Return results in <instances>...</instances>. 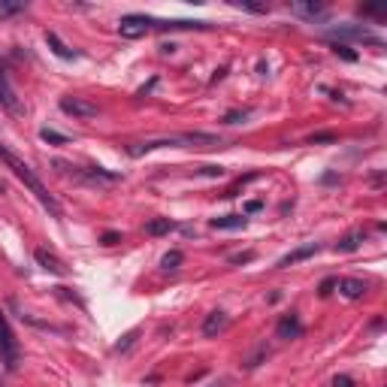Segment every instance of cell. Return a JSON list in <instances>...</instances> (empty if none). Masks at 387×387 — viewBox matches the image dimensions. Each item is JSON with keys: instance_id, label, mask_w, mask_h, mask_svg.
<instances>
[{"instance_id": "19", "label": "cell", "mask_w": 387, "mask_h": 387, "mask_svg": "<svg viewBox=\"0 0 387 387\" xmlns=\"http://www.w3.org/2000/svg\"><path fill=\"white\" fill-rule=\"evenodd\" d=\"M39 139L49 142V146H67V142H70L64 133H58V130H52V128H43V130H39Z\"/></svg>"}, {"instance_id": "15", "label": "cell", "mask_w": 387, "mask_h": 387, "mask_svg": "<svg viewBox=\"0 0 387 387\" xmlns=\"http://www.w3.org/2000/svg\"><path fill=\"white\" fill-rule=\"evenodd\" d=\"M248 221L246 215H224V218H212V227L215 230H242Z\"/></svg>"}, {"instance_id": "16", "label": "cell", "mask_w": 387, "mask_h": 387, "mask_svg": "<svg viewBox=\"0 0 387 387\" xmlns=\"http://www.w3.org/2000/svg\"><path fill=\"white\" fill-rule=\"evenodd\" d=\"M46 43H49V49H52L54 54H58V58H64V61L76 58V52L70 49V46H64V43H61V37H58V34H52V30H49V34H46Z\"/></svg>"}, {"instance_id": "26", "label": "cell", "mask_w": 387, "mask_h": 387, "mask_svg": "<svg viewBox=\"0 0 387 387\" xmlns=\"http://www.w3.org/2000/svg\"><path fill=\"white\" fill-rule=\"evenodd\" d=\"M360 12L363 15H378V19H381V15H387V6H360Z\"/></svg>"}, {"instance_id": "28", "label": "cell", "mask_w": 387, "mask_h": 387, "mask_svg": "<svg viewBox=\"0 0 387 387\" xmlns=\"http://www.w3.org/2000/svg\"><path fill=\"white\" fill-rule=\"evenodd\" d=\"M333 387H354V381H351L348 375H336L333 378Z\"/></svg>"}, {"instance_id": "31", "label": "cell", "mask_w": 387, "mask_h": 387, "mask_svg": "<svg viewBox=\"0 0 387 387\" xmlns=\"http://www.w3.org/2000/svg\"><path fill=\"white\" fill-rule=\"evenodd\" d=\"M203 176H224V167H203Z\"/></svg>"}, {"instance_id": "12", "label": "cell", "mask_w": 387, "mask_h": 387, "mask_svg": "<svg viewBox=\"0 0 387 387\" xmlns=\"http://www.w3.org/2000/svg\"><path fill=\"white\" fill-rule=\"evenodd\" d=\"M82 179H88L91 185H115V181H121V176H118V172H106V170H100V167L85 170Z\"/></svg>"}, {"instance_id": "29", "label": "cell", "mask_w": 387, "mask_h": 387, "mask_svg": "<svg viewBox=\"0 0 387 387\" xmlns=\"http://www.w3.org/2000/svg\"><path fill=\"white\" fill-rule=\"evenodd\" d=\"M115 242H121V233H103V246H115Z\"/></svg>"}, {"instance_id": "10", "label": "cell", "mask_w": 387, "mask_h": 387, "mask_svg": "<svg viewBox=\"0 0 387 387\" xmlns=\"http://www.w3.org/2000/svg\"><path fill=\"white\" fill-rule=\"evenodd\" d=\"M34 257H37V264L43 266L46 272H52V275H67V266H64V260H61L58 255H52V251H46V248H37V251H34Z\"/></svg>"}, {"instance_id": "23", "label": "cell", "mask_w": 387, "mask_h": 387, "mask_svg": "<svg viewBox=\"0 0 387 387\" xmlns=\"http://www.w3.org/2000/svg\"><path fill=\"white\" fill-rule=\"evenodd\" d=\"M28 3H0V19H6V15H15V12H25Z\"/></svg>"}, {"instance_id": "25", "label": "cell", "mask_w": 387, "mask_h": 387, "mask_svg": "<svg viewBox=\"0 0 387 387\" xmlns=\"http://www.w3.org/2000/svg\"><path fill=\"white\" fill-rule=\"evenodd\" d=\"M333 52L339 54V58H345V61H357V54H354L348 46H339V43H333Z\"/></svg>"}, {"instance_id": "32", "label": "cell", "mask_w": 387, "mask_h": 387, "mask_svg": "<svg viewBox=\"0 0 387 387\" xmlns=\"http://www.w3.org/2000/svg\"><path fill=\"white\" fill-rule=\"evenodd\" d=\"M336 137H333V133H315V137L309 139V142H333Z\"/></svg>"}, {"instance_id": "2", "label": "cell", "mask_w": 387, "mask_h": 387, "mask_svg": "<svg viewBox=\"0 0 387 387\" xmlns=\"http://www.w3.org/2000/svg\"><path fill=\"white\" fill-rule=\"evenodd\" d=\"M0 163H6V167H10V170L15 172V179H19V181H25V188H28V191L37 197L39 203H43L46 209L52 212V215H61V203H58V200H54V197L49 194V188H46L43 181H39V176H37V172L28 167L25 161H21V157H15V155L10 152V148H3V146H0Z\"/></svg>"}, {"instance_id": "21", "label": "cell", "mask_w": 387, "mask_h": 387, "mask_svg": "<svg viewBox=\"0 0 387 387\" xmlns=\"http://www.w3.org/2000/svg\"><path fill=\"white\" fill-rule=\"evenodd\" d=\"M246 118H251V109H233V112H227L221 121H224V124H242Z\"/></svg>"}, {"instance_id": "3", "label": "cell", "mask_w": 387, "mask_h": 387, "mask_svg": "<svg viewBox=\"0 0 387 387\" xmlns=\"http://www.w3.org/2000/svg\"><path fill=\"white\" fill-rule=\"evenodd\" d=\"M327 37L330 39H336L339 46H345L351 39V43H369V46H381V37L373 34L369 28H363V25H336V28H330L327 30Z\"/></svg>"}, {"instance_id": "14", "label": "cell", "mask_w": 387, "mask_h": 387, "mask_svg": "<svg viewBox=\"0 0 387 387\" xmlns=\"http://www.w3.org/2000/svg\"><path fill=\"white\" fill-rule=\"evenodd\" d=\"M336 284H339V290H342V297H348V299H360L363 294H366V284H363L360 279H342Z\"/></svg>"}, {"instance_id": "27", "label": "cell", "mask_w": 387, "mask_h": 387, "mask_svg": "<svg viewBox=\"0 0 387 387\" xmlns=\"http://www.w3.org/2000/svg\"><path fill=\"white\" fill-rule=\"evenodd\" d=\"M248 260H255V251H242V255H233L230 264H248Z\"/></svg>"}, {"instance_id": "18", "label": "cell", "mask_w": 387, "mask_h": 387, "mask_svg": "<svg viewBox=\"0 0 387 387\" xmlns=\"http://www.w3.org/2000/svg\"><path fill=\"white\" fill-rule=\"evenodd\" d=\"M172 227H176V224H172L170 218H152V221L146 224V233H148V236H163V233H170Z\"/></svg>"}, {"instance_id": "7", "label": "cell", "mask_w": 387, "mask_h": 387, "mask_svg": "<svg viewBox=\"0 0 387 387\" xmlns=\"http://www.w3.org/2000/svg\"><path fill=\"white\" fill-rule=\"evenodd\" d=\"M0 106H3L10 115H21V112H25V106H21L19 94H15V88L10 85V76H6L3 67H0Z\"/></svg>"}, {"instance_id": "20", "label": "cell", "mask_w": 387, "mask_h": 387, "mask_svg": "<svg viewBox=\"0 0 387 387\" xmlns=\"http://www.w3.org/2000/svg\"><path fill=\"white\" fill-rule=\"evenodd\" d=\"M181 260H185V257H181V251H167V255L161 257V270H167V272L179 270V266H181Z\"/></svg>"}, {"instance_id": "13", "label": "cell", "mask_w": 387, "mask_h": 387, "mask_svg": "<svg viewBox=\"0 0 387 387\" xmlns=\"http://www.w3.org/2000/svg\"><path fill=\"white\" fill-rule=\"evenodd\" d=\"M227 327V315L224 312H209L206 315V321H203V336H218L221 330Z\"/></svg>"}, {"instance_id": "17", "label": "cell", "mask_w": 387, "mask_h": 387, "mask_svg": "<svg viewBox=\"0 0 387 387\" xmlns=\"http://www.w3.org/2000/svg\"><path fill=\"white\" fill-rule=\"evenodd\" d=\"M363 239H366V233H363V230H354V233L342 236V239L336 242V251H357Z\"/></svg>"}, {"instance_id": "4", "label": "cell", "mask_w": 387, "mask_h": 387, "mask_svg": "<svg viewBox=\"0 0 387 387\" xmlns=\"http://www.w3.org/2000/svg\"><path fill=\"white\" fill-rule=\"evenodd\" d=\"M0 360H3V366L10 369V373L19 366V342H15V336H12L10 324H6V318H3V312H0Z\"/></svg>"}, {"instance_id": "24", "label": "cell", "mask_w": 387, "mask_h": 387, "mask_svg": "<svg viewBox=\"0 0 387 387\" xmlns=\"http://www.w3.org/2000/svg\"><path fill=\"white\" fill-rule=\"evenodd\" d=\"M236 6H242V10H248V12H266L270 10L266 3H248V0H236Z\"/></svg>"}, {"instance_id": "6", "label": "cell", "mask_w": 387, "mask_h": 387, "mask_svg": "<svg viewBox=\"0 0 387 387\" xmlns=\"http://www.w3.org/2000/svg\"><path fill=\"white\" fill-rule=\"evenodd\" d=\"M61 112H67L73 118H97L100 109H97V103H91L85 97H61Z\"/></svg>"}, {"instance_id": "34", "label": "cell", "mask_w": 387, "mask_h": 387, "mask_svg": "<svg viewBox=\"0 0 387 387\" xmlns=\"http://www.w3.org/2000/svg\"><path fill=\"white\" fill-rule=\"evenodd\" d=\"M209 387H221V384H209Z\"/></svg>"}, {"instance_id": "30", "label": "cell", "mask_w": 387, "mask_h": 387, "mask_svg": "<svg viewBox=\"0 0 387 387\" xmlns=\"http://www.w3.org/2000/svg\"><path fill=\"white\" fill-rule=\"evenodd\" d=\"M333 288H336V279H327L321 284V297H327V294H333Z\"/></svg>"}, {"instance_id": "11", "label": "cell", "mask_w": 387, "mask_h": 387, "mask_svg": "<svg viewBox=\"0 0 387 387\" xmlns=\"http://www.w3.org/2000/svg\"><path fill=\"white\" fill-rule=\"evenodd\" d=\"M275 333H279V339H297L303 333V324L297 321V315H284L279 321V327H275Z\"/></svg>"}, {"instance_id": "9", "label": "cell", "mask_w": 387, "mask_h": 387, "mask_svg": "<svg viewBox=\"0 0 387 387\" xmlns=\"http://www.w3.org/2000/svg\"><path fill=\"white\" fill-rule=\"evenodd\" d=\"M321 251V246L318 242H306V246H299V248H294L290 255H284L281 260H279V270H288V266H294V264H299V260H309V257H315Z\"/></svg>"}, {"instance_id": "33", "label": "cell", "mask_w": 387, "mask_h": 387, "mask_svg": "<svg viewBox=\"0 0 387 387\" xmlns=\"http://www.w3.org/2000/svg\"><path fill=\"white\" fill-rule=\"evenodd\" d=\"M260 206H264V203H260V200H251V203H246V212H257Z\"/></svg>"}, {"instance_id": "22", "label": "cell", "mask_w": 387, "mask_h": 387, "mask_svg": "<svg viewBox=\"0 0 387 387\" xmlns=\"http://www.w3.org/2000/svg\"><path fill=\"white\" fill-rule=\"evenodd\" d=\"M137 336H139V330H137V327H133V330H130V333H124V336H121V342H118V345H115V351H128V348H130V345H133V342H137Z\"/></svg>"}, {"instance_id": "5", "label": "cell", "mask_w": 387, "mask_h": 387, "mask_svg": "<svg viewBox=\"0 0 387 387\" xmlns=\"http://www.w3.org/2000/svg\"><path fill=\"white\" fill-rule=\"evenodd\" d=\"M152 28H155V19H148V15H124V19L118 21V30H121L124 39H139Z\"/></svg>"}, {"instance_id": "1", "label": "cell", "mask_w": 387, "mask_h": 387, "mask_svg": "<svg viewBox=\"0 0 387 387\" xmlns=\"http://www.w3.org/2000/svg\"><path fill=\"white\" fill-rule=\"evenodd\" d=\"M221 137L215 133H172V137H155V139H146V142H130L128 146V155L130 157H139V155H148L155 148H218L221 146Z\"/></svg>"}, {"instance_id": "8", "label": "cell", "mask_w": 387, "mask_h": 387, "mask_svg": "<svg viewBox=\"0 0 387 387\" xmlns=\"http://www.w3.org/2000/svg\"><path fill=\"white\" fill-rule=\"evenodd\" d=\"M290 12L299 15V19L315 21V19H324V15H327V6L318 3V0H297V3H290Z\"/></svg>"}]
</instances>
